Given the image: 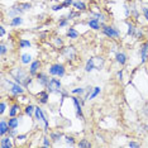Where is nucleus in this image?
I'll return each instance as SVG.
<instances>
[{"label": "nucleus", "instance_id": "1", "mask_svg": "<svg viewBox=\"0 0 148 148\" xmlns=\"http://www.w3.org/2000/svg\"><path fill=\"white\" fill-rule=\"evenodd\" d=\"M62 85H61V81H60L58 79H51L48 82V85H47V90H48V92H52V94H57L62 92Z\"/></svg>", "mask_w": 148, "mask_h": 148}, {"label": "nucleus", "instance_id": "2", "mask_svg": "<svg viewBox=\"0 0 148 148\" xmlns=\"http://www.w3.org/2000/svg\"><path fill=\"white\" fill-rule=\"evenodd\" d=\"M49 73L52 76H56V77H63L66 73V70H65V66L61 65V63H56V65H52L49 67Z\"/></svg>", "mask_w": 148, "mask_h": 148}, {"label": "nucleus", "instance_id": "3", "mask_svg": "<svg viewBox=\"0 0 148 148\" xmlns=\"http://www.w3.org/2000/svg\"><path fill=\"white\" fill-rule=\"evenodd\" d=\"M34 116H36V120H37V122L45 124V132H47V130H48V119H47L46 114L43 113V110L41 109V108H36Z\"/></svg>", "mask_w": 148, "mask_h": 148}, {"label": "nucleus", "instance_id": "4", "mask_svg": "<svg viewBox=\"0 0 148 148\" xmlns=\"http://www.w3.org/2000/svg\"><path fill=\"white\" fill-rule=\"evenodd\" d=\"M5 82L8 84L9 86H10V89H9V91H10L13 95H21V94L24 92V89H23V85H21V84L18 82H12L9 81V80H5Z\"/></svg>", "mask_w": 148, "mask_h": 148}, {"label": "nucleus", "instance_id": "5", "mask_svg": "<svg viewBox=\"0 0 148 148\" xmlns=\"http://www.w3.org/2000/svg\"><path fill=\"white\" fill-rule=\"evenodd\" d=\"M13 79L15 80V82H18V84H21V85H23V82L25 81V79L28 76H27V73L23 71L22 69H15L14 71H13Z\"/></svg>", "mask_w": 148, "mask_h": 148}, {"label": "nucleus", "instance_id": "6", "mask_svg": "<svg viewBox=\"0 0 148 148\" xmlns=\"http://www.w3.org/2000/svg\"><path fill=\"white\" fill-rule=\"evenodd\" d=\"M103 33L106 37H109V38H118V37L120 36V33H119V31H118L116 28H114V27H109V25H104L103 27Z\"/></svg>", "mask_w": 148, "mask_h": 148}, {"label": "nucleus", "instance_id": "7", "mask_svg": "<svg viewBox=\"0 0 148 148\" xmlns=\"http://www.w3.org/2000/svg\"><path fill=\"white\" fill-rule=\"evenodd\" d=\"M72 101H73V105H75V109H76V115H77V118H80V119H84V114H82V105H81V104H80L79 97L72 96Z\"/></svg>", "mask_w": 148, "mask_h": 148}, {"label": "nucleus", "instance_id": "8", "mask_svg": "<svg viewBox=\"0 0 148 148\" xmlns=\"http://www.w3.org/2000/svg\"><path fill=\"white\" fill-rule=\"evenodd\" d=\"M139 55H140V58H142V60H140V62H142V63H146L147 60H148V42H146L142 47H140Z\"/></svg>", "mask_w": 148, "mask_h": 148}, {"label": "nucleus", "instance_id": "9", "mask_svg": "<svg viewBox=\"0 0 148 148\" xmlns=\"http://www.w3.org/2000/svg\"><path fill=\"white\" fill-rule=\"evenodd\" d=\"M23 12H24V10L22 9V6H21V5H19V6H13L10 10L8 12V15H9V16H12V18H14V16H19Z\"/></svg>", "mask_w": 148, "mask_h": 148}, {"label": "nucleus", "instance_id": "10", "mask_svg": "<svg viewBox=\"0 0 148 148\" xmlns=\"http://www.w3.org/2000/svg\"><path fill=\"white\" fill-rule=\"evenodd\" d=\"M37 81L41 84L42 86L47 87V85H48V82H49V79L46 73H38V75H37Z\"/></svg>", "mask_w": 148, "mask_h": 148}, {"label": "nucleus", "instance_id": "11", "mask_svg": "<svg viewBox=\"0 0 148 148\" xmlns=\"http://www.w3.org/2000/svg\"><path fill=\"white\" fill-rule=\"evenodd\" d=\"M87 24H89L90 28L95 29V31L100 29V21H99V19H96V18H94V16L89 19V23H87Z\"/></svg>", "mask_w": 148, "mask_h": 148}, {"label": "nucleus", "instance_id": "12", "mask_svg": "<svg viewBox=\"0 0 148 148\" xmlns=\"http://www.w3.org/2000/svg\"><path fill=\"white\" fill-rule=\"evenodd\" d=\"M63 55H65L69 60H73V57H75V55H76L75 48H73V47H66L65 51H63Z\"/></svg>", "mask_w": 148, "mask_h": 148}, {"label": "nucleus", "instance_id": "13", "mask_svg": "<svg viewBox=\"0 0 148 148\" xmlns=\"http://www.w3.org/2000/svg\"><path fill=\"white\" fill-rule=\"evenodd\" d=\"M9 124H8V122H5V120H1L0 122V134H1V137H4L6 133L9 132Z\"/></svg>", "mask_w": 148, "mask_h": 148}, {"label": "nucleus", "instance_id": "14", "mask_svg": "<svg viewBox=\"0 0 148 148\" xmlns=\"http://www.w3.org/2000/svg\"><path fill=\"white\" fill-rule=\"evenodd\" d=\"M39 67H41V62L39 61H33L31 67H29V73H31V75H36L37 71L39 70Z\"/></svg>", "mask_w": 148, "mask_h": 148}, {"label": "nucleus", "instance_id": "15", "mask_svg": "<svg viewBox=\"0 0 148 148\" xmlns=\"http://www.w3.org/2000/svg\"><path fill=\"white\" fill-rule=\"evenodd\" d=\"M115 58H116V62L119 63V65H122V66L125 65V62H127V56H125V53H123V52L116 53Z\"/></svg>", "mask_w": 148, "mask_h": 148}, {"label": "nucleus", "instance_id": "16", "mask_svg": "<svg viewBox=\"0 0 148 148\" xmlns=\"http://www.w3.org/2000/svg\"><path fill=\"white\" fill-rule=\"evenodd\" d=\"M94 69H96V66H95V58H90L89 61L86 62L85 71H86V72H91Z\"/></svg>", "mask_w": 148, "mask_h": 148}, {"label": "nucleus", "instance_id": "17", "mask_svg": "<svg viewBox=\"0 0 148 148\" xmlns=\"http://www.w3.org/2000/svg\"><path fill=\"white\" fill-rule=\"evenodd\" d=\"M0 147H1V148H12V147H13V143H12V140H10V137H8V138H1Z\"/></svg>", "mask_w": 148, "mask_h": 148}, {"label": "nucleus", "instance_id": "18", "mask_svg": "<svg viewBox=\"0 0 148 148\" xmlns=\"http://www.w3.org/2000/svg\"><path fill=\"white\" fill-rule=\"evenodd\" d=\"M38 100L41 104H47L48 101V92L47 91H41L38 94Z\"/></svg>", "mask_w": 148, "mask_h": 148}, {"label": "nucleus", "instance_id": "19", "mask_svg": "<svg viewBox=\"0 0 148 148\" xmlns=\"http://www.w3.org/2000/svg\"><path fill=\"white\" fill-rule=\"evenodd\" d=\"M8 124H9V128H10V129H16L19 125V119L15 116H12V119H9Z\"/></svg>", "mask_w": 148, "mask_h": 148}, {"label": "nucleus", "instance_id": "20", "mask_svg": "<svg viewBox=\"0 0 148 148\" xmlns=\"http://www.w3.org/2000/svg\"><path fill=\"white\" fill-rule=\"evenodd\" d=\"M73 6H75L79 12H82L86 9V4L84 1H80V0H75V1H73Z\"/></svg>", "mask_w": 148, "mask_h": 148}, {"label": "nucleus", "instance_id": "21", "mask_svg": "<svg viewBox=\"0 0 148 148\" xmlns=\"http://www.w3.org/2000/svg\"><path fill=\"white\" fill-rule=\"evenodd\" d=\"M67 36H69V38H71V39H76L77 37H79V32H77L75 28H69Z\"/></svg>", "mask_w": 148, "mask_h": 148}, {"label": "nucleus", "instance_id": "22", "mask_svg": "<svg viewBox=\"0 0 148 148\" xmlns=\"http://www.w3.org/2000/svg\"><path fill=\"white\" fill-rule=\"evenodd\" d=\"M22 23H23V18H21V16H14V18H12L10 25L12 27H16V25H21Z\"/></svg>", "mask_w": 148, "mask_h": 148}, {"label": "nucleus", "instance_id": "23", "mask_svg": "<svg viewBox=\"0 0 148 148\" xmlns=\"http://www.w3.org/2000/svg\"><path fill=\"white\" fill-rule=\"evenodd\" d=\"M77 147H80V148H90L91 147V143L87 142L86 139H81L79 143H77Z\"/></svg>", "mask_w": 148, "mask_h": 148}, {"label": "nucleus", "instance_id": "24", "mask_svg": "<svg viewBox=\"0 0 148 148\" xmlns=\"http://www.w3.org/2000/svg\"><path fill=\"white\" fill-rule=\"evenodd\" d=\"M18 110H19V105L18 104H14L12 108H10V110H9V116H15V114L18 113Z\"/></svg>", "mask_w": 148, "mask_h": 148}, {"label": "nucleus", "instance_id": "25", "mask_svg": "<svg viewBox=\"0 0 148 148\" xmlns=\"http://www.w3.org/2000/svg\"><path fill=\"white\" fill-rule=\"evenodd\" d=\"M31 46H32V43L29 41H27V39H21V42H19V47L21 48H29Z\"/></svg>", "mask_w": 148, "mask_h": 148}, {"label": "nucleus", "instance_id": "26", "mask_svg": "<svg viewBox=\"0 0 148 148\" xmlns=\"http://www.w3.org/2000/svg\"><path fill=\"white\" fill-rule=\"evenodd\" d=\"M99 94H100V87H99V86L94 87L92 91H91V94H90V96H89V99H90V100L94 99V97H96L97 95H99Z\"/></svg>", "mask_w": 148, "mask_h": 148}, {"label": "nucleus", "instance_id": "27", "mask_svg": "<svg viewBox=\"0 0 148 148\" xmlns=\"http://www.w3.org/2000/svg\"><path fill=\"white\" fill-rule=\"evenodd\" d=\"M32 61V56L28 55V53H24V55H22V63H24V65H27V63H29Z\"/></svg>", "mask_w": 148, "mask_h": 148}, {"label": "nucleus", "instance_id": "28", "mask_svg": "<svg viewBox=\"0 0 148 148\" xmlns=\"http://www.w3.org/2000/svg\"><path fill=\"white\" fill-rule=\"evenodd\" d=\"M128 36H134L136 34V27H134L132 23H128V32H127Z\"/></svg>", "mask_w": 148, "mask_h": 148}, {"label": "nucleus", "instance_id": "29", "mask_svg": "<svg viewBox=\"0 0 148 148\" xmlns=\"http://www.w3.org/2000/svg\"><path fill=\"white\" fill-rule=\"evenodd\" d=\"M36 112V106H33V105H28L25 108V114L27 115H29V116H32L33 114H34Z\"/></svg>", "mask_w": 148, "mask_h": 148}, {"label": "nucleus", "instance_id": "30", "mask_svg": "<svg viewBox=\"0 0 148 148\" xmlns=\"http://www.w3.org/2000/svg\"><path fill=\"white\" fill-rule=\"evenodd\" d=\"M86 90L84 89V87H76V89L72 90V94L73 95H82V94H85Z\"/></svg>", "mask_w": 148, "mask_h": 148}, {"label": "nucleus", "instance_id": "31", "mask_svg": "<svg viewBox=\"0 0 148 148\" xmlns=\"http://www.w3.org/2000/svg\"><path fill=\"white\" fill-rule=\"evenodd\" d=\"M62 137V133L60 132H56V133H51V139L53 142H57V140H60V138Z\"/></svg>", "mask_w": 148, "mask_h": 148}, {"label": "nucleus", "instance_id": "32", "mask_svg": "<svg viewBox=\"0 0 148 148\" xmlns=\"http://www.w3.org/2000/svg\"><path fill=\"white\" fill-rule=\"evenodd\" d=\"M65 142H66V144L67 146H71V147H73L75 146V139H73V137H65Z\"/></svg>", "mask_w": 148, "mask_h": 148}, {"label": "nucleus", "instance_id": "33", "mask_svg": "<svg viewBox=\"0 0 148 148\" xmlns=\"http://www.w3.org/2000/svg\"><path fill=\"white\" fill-rule=\"evenodd\" d=\"M69 24V19L66 18V16H62L61 21H60V28H62V27H66Z\"/></svg>", "mask_w": 148, "mask_h": 148}, {"label": "nucleus", "instance_id": "34", "mask_svg": "<svg viewBox=\"0 0 148 148\" xmlns=\"http://www.w3.org/2000/svg\"><path fill=\"white\" fill-rule=\"evenodd\" d=\"M92 16H94V18H96V19H99L100 22H104V21H105V16H104L101 13H94Z\"/></svg>", "mask_w": 148, "mask_h": 148}, {"label": "nucleus", "instance_id": "35", "mask_svg": "<svg viewBox=\"0 0 148 148\" xmlns=\"http://www.w3.org/2000/svg\"><path fill=\"white\" fill-rule=\"evenodd\" d=\"M21 6H22V9H23V10H29V9H31L32 8V5L31 4H29V3H23V4H21Z\"/></svg>", "mask_w": 148, "mask_h": 148}, {"label": "nucleus", "instance_id": "36", "mask_svg": "<svg viewBox=\"0 0 148 148\" xmlns=\"http://www.w3.org/2000/svg\"><path fill=\"white\" fill-rule=\"evenodd\" d=\"M80 15V13L79 12H77V13H69V18H67V19H69V21H70V19H75L76 18V16H79Z\"/></svg>", "mask_w": 148, "mask_h": 148}, {"label": "nucleus", "instance_id": "37", "mask_svg": "<svg viewBox=\"0 0 148 148\" xmlns=\"http://www.w3.org/2000/svg\"><path fill=\"white\" fill-rule=\"evenodd\" d=\"M43 146H45V147H51V142L48 140V138H47V137L43 138Z\"/></svg>", "mask_w": 148, "mask_h": 148}, {"label": "nucleus", "instance_id": "38", "mask_svg": "<svg viewBox=\"0 0 148 148\" xmlns=\"http://www.w3.org/2000/svg\"><path fill=\"white\" fill-rule=\"evenodd\" d=\"M6 52H8V48H6V47H5L4 45H1V46H0V53H1V55L4 56Z\"/></svg>", "mask_w": 148, "mask_h": 148}, {"label": "nucleus", "instance_id": "39", "mask_svg": "<svg viewBox=\"0 0 148 148\" xmlns=\"http://www.w3.org/2000/svg\"><path fill=\"white\" fill-rule=\"evenodd\" d=\"M65 6H63L62 4H60V5H55V6H52V10L53 12H57V10H61V9H63Z\"/></svg>", "mask_w": 148, "mask_h": 148}, {"label": "nucleus", "instance_id": "40", "mask_svg": "<svg viewBox=\"0 0 148 148\" xmlns=\"http://www.w3.org/2000/svg\"><path fill=\"white\" fill-rule=\"evenodd\" d=\"M71 4H73V0H65V1L62 3V5L65 6V8H67V6H70Z\"/></svg>", "mask_w": 148, "mask_h": 148}, {"label": "nucleus", "instance_id": "41", "mask_svg": "<svg viewBox=\"0 0 148 148\" xmlns=\"http://www.w3.org/2000/svg\"><path fill=\"white\" fill-rule=\"evenodd\" d=\"M31 82H32V77H27V79H25V81L23 82V86L27 87V86H28Z\"/></svg>", "mask_w": 148, "mask_h": 148}, {"label": "nucleus", "instance_id": "42", "mask_svg": "<svg viewBox=\"0 0 148 148\" xmlns=\"http://www.w3.org/2000/svg\"><path fill=\"white\" fill-rule=\"evenodd\" d=\"M5 109H6V104L5 103H1V105H0V114H4Z\"/></svg>", "mask_w": 148, "mask_h": 148}, {"label": "nucleus", "instance_id": "43", "mask_svg": "<svg viewBox=\"0 0 148 148\" xmlns=\"http://www.w3.org/2000/svg\"><path fill=\"white\" fill-rule=\"evenodd\" d=\"M140 144L139 143H136V142H129V144H128V147H139Z\"/></svg>", "mask_w": 148, "mask_h": 148}, {"label": "nucleus", "instance_id": "44", "mask_svg": "<svg viewBox=\"0 0 148 148\" xmlns=\"http://www.w3.org/2000/svg\"><path fill=\"white\" fill-rule=\"evenodd\" d=\"M116 77H118V80H123V71H118Z\"/></svg>", "mask_w": 148, "mask_h": 148}, {"label": "nucleus", "instance_id": "45", "mask_svg": "<svg viewBox=\"0 0 148 148\" xmlns=\"http://www.w3.org/2000/svg\"><path fill=\"white\" fill-rule=\"evenodd\" d=\"M142 10H143V14H144V16H146V19L148 21V8H143Z\"/></svg>", "mask_w": 148, "mask_h": 148}, {"label": "nucleus", "instance_id": "46", "mask_svg": "<svg viewBox=\"0 0 148 148\" xmlns=\"http://www.w3.org/2000/svg\"><path fill=\"white\" fill-rule=\"evenodd\" d=\"M5 34V29H4V27H0V36H4Z\"/></svg>", "mask_w": 148, "mask_h": 148}, {"label": "nucleus", "instance_id": "47", "mask_svg": "<svg viewBox=\"0 0 148 148\" xmlns=\"http://www.w3.org/2000/svg\"><path fill=\"white\" fill-rule=\"evenodd\" d=\"M25 138H27L25 134H22V136H18V139H21V140H24Z\"/></svg>", "mask_w": 148, "mask_h": 148}, {"label": "nucleus", "instance_id": "48", "mask_svg": "<svg viewBox=\"0 0 148 148\" xmlns=\"http://www.w3.org/2000/svg\"><path fill=\"white\" fill-rule=\"evenodd\" d=\"M56 45L57 46H62V39H56Z\"/></svg>", "mask_w": 148, "mask_h": 148}, {"label": "nucleus", "instance_id": "49", "mask_svg": "<svg viewBox=\"0 0 148 148\" xmlns=\"http://www.w3.org/2000/svg\"><path fill=\"white\" fill-rule=\"evenodd\" d=\"M124 8H125V15L128 16V15H129V8H128V6L125 5V6H124Z\"/></svg>", "mask_w": 148, "mask_h": 148}, {"label": "nucleus", "instance_id": "50", "mask_svg": "<svg viewBox=\"0 0 148 148\" xmlns=\"http://www.w3.org/2000/svg\"><path fill=\"white\" fill-rule=\"evenodd\" d=\"M146 129H147V133H148V125H146Z\"/></svg>", "mask_w": 148, "mask_h": 148}, {"label": "nucleus", "instance_id": "51", "mask_svg": "<svg viewBox=\"0 0 148 148\" xmlns=\"http://www.w3.org/2000/svg\"><path fill=\"white\" fill-rule=\"evenodd\" d=\"M73 1H75V0H73Z\"/></svg>", "mask_w": 148, "mask_h": 148}]
</instances>
